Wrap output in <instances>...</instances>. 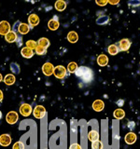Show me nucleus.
<instances>
[{
	"label": "nucleus",
	"instance_id": "obj_1",
	"mask_svg": "<svg viewBox=\"0 0 140 149\" xmlns=\"http://www.w3.org/2000/svg\"><path fill=\"white\" fill-rule=\"evenodd\" d=\"M33 115H34V116L36 118H43L45 115H46V109L44 106L42 105H36L34 110H33Z\"/></svg>",
	"mask_w": 140,
	"mask_h": 149
},
{
	"label": "nucleus",
	"instance_id": "obj_2",
	"mask_svg": "<svg viewBox=\"0 0 140 149\" xmlns=\"http://www.w3.org/2000/svg\"><path fill=\"white\" fill-rule=\"evenodd\" d=\"M53 74L55 77H57L59 79H63L65 76H66V69L64 67L63 65H58L54 68V72Z\"/></svg>",
	"mask_w": 140,
	"mask_h": 149
},
{
	"label": "nucleus",
	"instance_id": "obj_3",
	"mask_svg": "<svg viewBox=\"0 0 140 149\" xmlns=\"http://www.w3.org/2000/svg\"><path fill=\"white\" fill-rule=\"evenodd\" d=\"M19 119V115L17 112L15 111H11V112H8L6 116V120L8 124L13 125L15 124Z\"/></svg>",
	"mask_w": 140,
	"mask_h": 149
},
{
	"label": "nucleus",
	"instance_id": "obj_4",
	"mask_svg": "<svg viewBox=\"0 0 140 149\" xmlns=\"http://www.w3.org/2000/svg\"><path fill=\"white\" fill-rule=\"evenodd\" d=\"M54 66L52 63H46L43 64V66H42V72L47 77H50L51 74H53V72H54Z\"/></svg>",
	"mask_w": 140,
	"mask_h": 149
},
{
	"label": "nucleus",
	"instance_id": "obj_5",
	"mask_svg": "<svg viewBox=\"0 0 140 149\" xmlns=\"http://www.w3.org/2000/svg\"><path fill=\"white\" fill-rule=\"evenodd\" d=\"M10 32V24L7 21L0 22V35L6 36Z\"/></svg>",
	"mask_w": 140,
	"mask_h": 149
},
{
	"label": "nucleus",
	"instance_id": "obj_6",
	"mask_svg": "<svg viewBox=\"0 0 140 149\" xmlns=\"http://www.w3.org/2000/svg\"><path fill=\"white\" fill-rule=\"evenodd\" d=\"M20 113L23 116H29L32 114V107L28 104H23L20 107Z\"/></svg>",
	"mask_w": 140,
	"mask_h": 149
},
{
	"label": "nucleus",
	"instance_id": "obj_7",
	"mask_svg": "<svg viewBox=\"0 0 140 149\" xmlns=\"http://www.w3.org/2000/svg\"><path fill=\"white\" fill-rule=\"evenodd\" d=\"M131 47V41L127 38H123L119 42V49L121 51H127Z\"/></svg>",
	"mask_w": 140,
	"mask_h": 149
},
{
	"label": "nucleus",
	"instance_id": "obj_8",
	"mask_svg": "<svg viewBox=\"0 0 140 149\" xmlns=\"http://www.w3.org/2000/svg\"><path fill=\"white\" fill-rule=\"evenodd\" d=\"M11 143V137L9 134H2L0 135V146L4 147L8 146Z\"/></svg>",
	"mask_w": 140,
	"mask_h": 149
},
{
	"label": "nucleus",
	"instance_id": "obj_9",
	"mask_svg": "<svg viewBox=\"0 0 140 149\" xmlns=\"http://www.w3.org/2000/svg\"><path fill=\"white\" fill-rule=\"evenodd\" d=\"M81 79L83 80V82H85V83L91 82L93 79V73H92V71L89 67L87 69V71L85 72V74H84L83 76L81 77Z\"/></svg>",
	"mask_w": 140,
	"mask_h": 149
},
{
	"label": "nucleus",
	"instance_id": "obj_10",
	"mask_svg": "<svg viewBox=\"0 0 140 149\" xmlns=\"http://www.w3.org/2000/svg\"><path fill=\"white\" fill-rule=\"evenodd\" d=\"M136 134L134 133V132H129L125 135V138H124V141L126 142V143L128 144H133L135 143V141H136Z\"/></svg>",
	"mask_w": 140,
	"mask_h": 149
},
{
	"label": "nucleus",
	"instance_id": "obj_11",
	"mask_svg": "<svg viewBox=\"0 0 140 149\" xmlns=\"http://www.w3.org/2000/svg\"><path fill=\"white\" fill-rule=\"evenodd\" d=\"M105 104L102 100H95L92 104V109L96 112H100L104 109Z\"/></svg>",
	"mask_w": 140,
	"mask_h": 149
},
{
	"label": "nucleus",
	"instance_id": "obj_12",
	"mask_svg": "<svg viewBox=\"0 0 140 149\" xmlns=\"http://www.w3.org/2000/svg\"><path fill=\"white\" fill-rule=\"evenodd\" d=\"M28 22L30 23V28H33L34 26L37 25L39 23V17L36 15V14H31V15L28 17Z\"/></svg>",
	"mask_w": 140,
	"mask_h": 149
},
{
	"label": "nucleus",
	"instance_id": "obj_13",
	"mask_svg": "<svg viewBox=\"0 0 140 149\" xmlns=\"http://www.w3.org/2000/svg\"><path fill=\"white\" fill-rule=\"evenodd\" d=\"M59 22L57 20V17H54L53 19H51V20L48 23V27H49V29L51 30V31H55V30H57L58 28H59Z\"/></svg>",
	"mask_w": 140,
	"mask_h": 149
},
{
	"label": "nucleus",
	"instance_id": "obj_14",
	"mask_svg": "<svg viewBox=\"0 0 140 149\" xmlns=\"http://www.w3.org/2000/svg\"><path fill=\"white\" fill-rule=\"evenodd\" d=\"M21 53L22 55V57L26 58V59H30L34 56V51H33L32 49H30L29 48H27V47H24V48L22 49Z\"/></svg>",
	"mask_w": 140,
	"mask_h": 149
},
{
	"label": "nucleus",
	"instance_id": "obj_15",
	"mask_svg": "<svg viewBox=\"0 0 140 149\" xmlns=\"http://www.w3.org/2000/svg\"><path fill=\"white\" fill-rule=\"evenodd\" d=\"M97 63L100 66H106V65H107V63H108V58H107V56L105 54L99 55L97 58Z\"/></svg>",
	"mask_w": 140,
	"mask_h": 149
},
{
	"label": "nucleus",
	"instance_id": "obj_16",
	"mask_svg": "<svg viewBox=\"0 0 140 149\" xmlns=\"http://www.w3.org/2000/svg\"><path fill=\"white\" fill-rule=\"evenodd\" d=\"M5 38H6L7 42H8V43H13V42H15L18 38V36L16 35V33L14 31H10L8 33V34H7L6 36H5Z\"/></svg>",
	"mask_w": 140,
	"mask_h": 149
},
{
	"label": "nucleus",
	"instance_id": "obj_17",
	"mask_svg": "<svg viewBox=\"0 0 140 149\" xmlns=\"http://www.w3.org/2000/svg\"><path fill=\"white\" fill-rule=\"evenodd\" d=\"M15 80H16V78H15V77H14L12 74H7V76L5 77V78H4V82H5V84H6V85H8V86L13 85V84L15 83Z\"/></svg>",
	"mask_w": 140,
	"mask_h": 149
},
{
	"label": "nucleus",
	"instance_id": "obj_18",
	"mask_svg": "<svg viewBox=\"0 0 140 149\" xmlns=\"http://www.w3.org/2000/svg\"><path fill=\"white\" fill-rule=\"evenodd\" d=\"M67 40L70 42V43H76V42L78 40V36L76 32L71 31L68 33L67 35Z\"/></svg>",
	"mask_w": 140,
	"mask_h": 149
},
{
	"label": "nucleus",
	"instance_id": "obj_19",
	"mask_svg": "<svg viewBox=\"0 0 140 149\" xmlns=\"http://www.w3.org/2000/svg\"><path fill=\"white\" fill-rule=\"evenodd\" d=\"M29 30H30V27L28 24H26V23H23V22L20 23V25H19V29H18V31H19L20 34L25 35V34H27L28 32H29Z\"/></svg>",
	"mask_w": 140,
	"mask_h": 149
},
{
	"label": "nucleus",
	"instance_id": "obj_20",
	"mask_svg": "<svg viewBox=\"0 0 140 149\" xmlns=\"http://www.w3.org/2000/svg\"><path fill=\"white\" fill-rule=\"evenodd\" d=\"M55 8L57 9L58 11H63L65 9V8H66V3H65L64 1H63V0H58V1L55 2Z\"/></svg>",
	"mask_w": 140,
	"mask_h": 149
},
{
	"label": "nucleus",
	"instance_id": "obj_21",
	"mask_svg": "<svg viewBox=\"0 0 140 149\" xmlns=\"http://www.w3.org/2000/svg\"><path fill=\"white\" fill-rule=\"evenodd\" d=\"M88 138L92 143L98 141V139H99V133H98L96 130H91L88 134Z\"/></svg>",
	"mask_w": 140,
	"mask_h": 149
},
{
	"label": "nucleus",
	"instance_id": "obj_22",
	"mask_svg": "<svg viewBox=\"0 0 140 149\" xmlns=\"http://www.w3.org/2000/svg\"><path fill=\"white\" fill-rule=\"evenodd\" d=\"M113 116H114V118H117V119H123L125 116V112L123 109L118 108V109H116L114 111Z\"/></svg>",
	"mask_w": 140,
	"mask_h": 149
},
{
	"label": "nucleus",
	"instance_id": "obj_23",
	"mask_svg": "<svg viewBox=\"0 0 140 149\" xmlns=\"http://www.w3.org/2000/svg\"><path fill=\"white\" fill-rule=\"evenodd\" d=\"M37 45L43 47V48H45V49H47V48H49V46H50V41H49L48 38L41 37V38L38 39V41H37Z\"/></svg>",
	"mask_w": 140,
	"mask_h": 149
},
{
	"label": "nucleus",
	"instance_id": "obj_24",
	"mask_svg": "<svg viewBox=\"0 0 140 149\" xmlns=\"http://www.w3.org/2000/svg\"><path fill=\"white\" fill-rule=\"evenodd\" d=\"M119 47L115 45V44H112L110 45L108 48H107V51H108V53L111 54V55H116V54H118L119 52Z\"/></svg>",
	"mask_w": 140,
	"mask_h": 149
},
{
	"label": "nucleus",
	"instance_id": "obj_25",
	"mask_svg": "<svg viewBox=\"0 0 140 149\" xmlns=\"http://www.w3.org/2000/svg\"><path fill=\"white\" fill-rule=\"evenodd\" d=\"M108 22H109V18H108V16H106V15L105 16H101L96 20V23H97V24H100V25L106 24Z\"/></svg>",
	"mask_w": 140,
	"mask_h": 149
},
{
	"label": "nucleus",
	"instance_id": "obj_26",
	"mask_svg": "<svg viewBox=\"0 0 140 149\" xmlns=\"http://www.w3.org/2000/svg\"><path fill=\"white\" fill-rule=\"evenodd\" d=\"M87 69H88V67H86V66H80V67H78V69L76 70V76L77 77H81L84 74H85V72L87 71Z\"/></svg>",
	"mask_w": 140,
	"mask_h": 149
},
{
	"label": "nucleus",
	"instance_id": "obj_27",
	"mask_svg": "<svg viewBox=\"0 0 140 149\" xmlns=\"http://www.w3.org/2000/svg\"><path fill=\"white\" fill-rule=\"evenodd\" d=\"M25 45H26L27 48H29L30 49L34 50V49H36V48L37 47V42H36L34 40H28V41H26Z\"/></svg>",
	"mask_w": 140,
	"mask_h": 149
},
{
	"label": "nucleus",
	"instance_id": "obj_28",
	"mask_svg": "<svg viewBox=\"0 0 140 149\" xmlns=\"http://www.w3.org/2000/svg\"><path fill=\"white\" fill-rule=\"evenodd\" d=\"M10 70L13 74H19L20 73V66L16 63H10Z\"/></svg>",
	"mask_w": 140,
	"mask_h": 149
},
{
	"label": "nucleus",
	"instance_id": "obj_29",
	"mask_svg": "<svg viewBox=\"0 0 140 149\" xmlns=\"http://www.w3.org/2000/svg\"><path fill=\"white\" fill-rule=\"evenodd\" d=\"M36 53L37 55H45L46 52H47V49L43 48V47H41V46H38L37 45V47L36 48Z\"/></svg>",
	"mask_w": 140,
	"mask_h": 149
},
{
	"label": "nucleus",
	"instance_id": "obj_30",
	"mask_svg": "<svg viewBox=\"0 0 140 149\" xmlns=\"http://www.w3.org/2000/svg\"><path fill=\"white\" fill-rule=\"evenodd\" d=\"M77 69H78V64L76 63H68L67 70H68L69 73H75Z\"/></svg>",
	"mask_w": 140,
	"mask_h": 149
},
{
	"label": "nucleus",
	"instance_id": "obj_31",
	"mask_svg": "<svg viewBox=\"0 0 140 149\" xmlns=\"http://www.w3.org/2000/svg\"><path fill=\"white\" fill-rule=\"evenodd\" d=\"M92 149H103V144L102 143L98 140V141L92 142Z\"/></svg>",
	"mask_w": 140,
	"mask_h": 149
},
{
	"label": "nucleus",
	"instance_id": "obj_32",
	"mask_svg": "<svg viewBox=\"0 0 140 149\" xmlns=\"http://www.w3.org/2000/svg\"><path fill=\"white\" fill-rule=\"evenodd\" d=\"M12 149H24V146L22 142H17L13 144Z\"/></svg>",
	"mask_w": 140,
	"mask_h": 149
},
{
	"label": "nucleus",
	"instance_id": "obj_33",
	"mask_svg": "<svg viewBox=\"0 0 140 149\" xmlns=\"http://www.w3.org/2000/svg\"><path fill=\"white\" fill-rule=\"evenodd\" d=\"M128 5L129 6H131V7H137V6H139L140 5V1L138 0V1H129L128 2Z\"/></svg>",
	"mask_w": 140,
	"mask_h": 149
},
{
	"label": "nucleus",
	"instance_id": "obj_34",
	"mask_svg": "<svg viewBox=\"0 0 140 149\" xmlns=\"http://www.w3.org/2000/svg\"><path fill=\"white\" fill-rule=\"evenodd\" d=\"M108 3V1H107V0H105V1H99V0H97L96 1V4L98 5V6H100V7H104V6H106V5Z\"/></svg>",
	"mask_w": 140,
	"mask_h": 149
},
{
	"label": "nucleus",
	"instance_id": "obj_35",
	"mask_svg": "<svg viewBox=\"0 0 140 149\" xmlns=\"http://www.w3.org/2000/svg\"><path fill=\"white\" fill-rule=\"evenodd\" d=\"M69 149H81V146L79 143H72L71 146H70Z\"/></svg>",
	"mask_w": 140,
	"mask_h": 149
},
{
	"label": "nucleus",
	"instance_id": "obj_36",
	"mask_svg": "<svg viewBox=\"0 0 140 149\" xmlns=\"http://www.w3.org/2000/svg\"><path fill=\"white\" fill-rule=\"evenodd\" d=\"M19 25H20V22H16L15 24H14V26H13V31H18Z\"/></svg>",
	"mask_w": 140,
	"mask_h": 149
},
{
	"label": "nucleus",
	"instance_id": "obj_37",
	"mask_svg": "<svg viewBox=\"0 0 140 149\" xmlns=\"http://www.w3.org/2000/svg\"><path fill=\"white\" fill-rule=\"evenodd\" d=\"M124 104V101L123 100H119V101H117V104H118L119 106H123Z\"/></svg>",
	"mask_w": 140,
	"mask_h": 149
},
{
	"label": "nucleus",
	"instance_id": "obj_38",
	"mask_svg": "<svg viewBox=\"0 0 140 149\" xmlns=\"http://www.w3.org/2000/svg\"><path fill=\"white\" fill-rule=\"evenodd\" d=\"M3 98H4V94H3L2 91L0 90V102H1L3 101Z\"/></svg>",
	"mask_w": 140,
	"mask_h": 149
},
{
	"label": "nucleus",
	"instance_id": "obj_39",
	"mask_svg": "<svg viewBox=\"0 0 140 149\" xmlns=\"http://www.w3.org/2000/svg\"><path fill=\"white\" fill-rule=\"evenodd\" d=\"M108 3L111 5H117V4H119V0H116V1H108Z\"/></svg>",
	"mask_w": 140,
	"mask_h": 149
},
{
	"label": "nucleus",
	"instance_id": "obj_40",
	"mask_svg": "<svg viewBox=\"0 0 140 149\" xmlns=\"http://www.w3.org/2000/svg\"><path fill=\"white\" fill-rule=\"evenodd\" d=\"M128 126H129V128H130L131 130H133V129L134 128V122H131V123L128 124Z\"/></svg>",
	"mask_w": 140,
	"mask_h": 149
},
{
	"label": "nucleus",
	"instance_id": "obj_41",
	"mask_svg": "<svg viewBox=\"0 0 140 149\" xmlns=\"http://www.w3.org/2000/svg\"><path fill=\"white\" fill-rule=\"evenodd\" d=\"M2 80H3V77H2V74H0V82H1Z\"/></svg>",
	"mask_w": 140,
	"mask_h": 149
},
{
	"label": "nucleus",
	"instance_id": "obj_42",
	"mask_svg": "<svg viewBox=\"0 0 140 149\" xmlns=\"http://www.w3.org/2000/svg\"><path fill=\"white\" fill-rule=\"evenodd\" d=\"M1 118H2V113H1V111H0V119H1Z\"/></svg>",
	"mask_w": 140,
	"mask_h": 149
},
{
	"label": "nucleus",
	"instance_id": "obj_43",
	"mask_svg": "<svg viewBox=\"0 0 140 149\" xmlns=\"http://www.w3.org/2000/svg\"><path fill=\"white\" fill-rule=\"evenodd\" d=\"M139 53H140V51H139Z\"/></svg>",
	"mask_w": 140,
	"mask_h": 149
}]
</instances>
